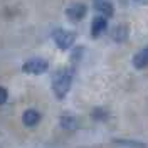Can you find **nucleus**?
Returning a JSON list of instances; mask_svg holds the SVG:
<instances>
[{
	"mask_svg": "<svg viewBox=\"0 0 148 148\" xmlns=\"http://www.w3.org/2000/svg\"><path fill=\"white\" fill-rule=\"evenodd\" d=\"M71 83H73V73L69 69H61L56 73L54 79H52V89H54V94L59 99H62L69 92Z\"/></svg>",
	"mask_w": 148,
	"mask_h": 148,
	"instance_id": "f257e3e1",
	"label": "nucleus"
},
{
	"mask_svg": "<svg viewBox=\"0 0 148 148\" xmlns=\"http://www.w3.org/2000/svg\"><path fill=\"white\" fill-rule=\"evenodd\" d=\"M52 39H54L56 46L59 47V49L67 51L74 44L76 36H74V32H69V30H64V29H57V30H54V34H52Z\"/></svg>",
	"mask_w": 148,
	"mask_h": 148,
	"instance_id": "f03ea898",
	"label": "nucleus"
},
{
	"mask_svg": "<svg viewBox=\"0 0 148 148\" xmlns=\"http://www.w3.org/2000/svg\"><path fill=\"white\" fill-rule=\"evenodd\" d=\"M47 69H49L47 61L39 59V57H36V59H29L27 62L22 66V71L27 73V74H44Z\"/></svg>",
	"mask_w": 148,
	"mask_h": 148,
	"instance_id": "7ed1b4c3",
	"label": "nucleus"
},
{
	"mask_svg": "<svg viewBox=\"0 0 148 148\" xmlns=\"http://www.w3.org/2000/svg\"><path fill=\"white\" fill-rule=\"evenodd\" d=\"M66 15H67L69 20H73V22L83 20L84 15H86V5H84V3H73L71 7H67Z\"/></svg>",
	"mask_w": 148,
	"mask_h": 148,
	"instance_id": "20e7f679",
	"label": "nucleus"
},
{
	"mask_svg": "<svg viewBox=\"0 0 148 148\" xmlns=\"http://www.w3.org/2000/svg\"><path fill=\"white\" fill-rule=\"evenodd\" d=\"M106 29H108V20H106V17H103V15L94 17V20H92V24H91V36L94 39L101 36Z\"/></svg>",
	"mask_w": 148,
	"mask_h": 148,
	"instance_id": "39448f33",
	"label": "nucleus"
},
{
	"mask_svg": "<svg viewBox=\"0 0 148 148\" xmlns=\"http://www.w3.org/2000/svg\"><path fill=\"white\" fill-rule=\"evenodd\" d=\"M92 5L99 14H103V17H113L114 14V9L110 3V0H92Z\"/></svg>",
	"mask_w": 148,
	"mask_h": 148,
	"instance_id": "423d86ee",
	"label": "nucleus"
},
{
	"mask_svg": "<svg viewBox=\"0 0 148 148\" xmlns=\"http://www.w3.org/2000/svg\"><path fill=\"white\" fill-rule=\"evenodd\" d=\"M133 66L136 69H145L148 66V47L141 49L140 52L135 54V57H133Z\"/></svg>",
	"mask_w": 148,
	"mask_h": 148,
	"instance_id": "0eeeda50",
	"label": "nucleus"
},
{
	"mask_svg": "<svg viewBox=\"0 0 148 148\" xmlns=\"http://www.w3.org/2000/svg\"><path fill=\"white\" fill-rule=\"evenodd\" d=\"M22 121H24L25 126H36L37 123L40 121V114L36 110H27L22 114Z\"/></svg>",
	"mask_w": 148,
	"mask_h": 148,
	"instance_id": "6e6552de",
	"label": "nucleus"
},
{
	"mask_svg": "<svg viewBox=\"0 0 148 148\" xmlns=\"http://www.w3.org/2000/svg\"><path fill=\"white\" fill-rule=\"evenodd\" d=\"M126 37H128V27H125V25H118L113 30V39L116 42H125Z\"/></svg>",
	"mask_w": 148,
	"mask_h": 148,
	"instance_id": "1a4fd4ad",
	"label": "nucleus"
},
{
	"mask_svg": "<svg viewBox=\"0 0 148 148\" xmlns=\"http://www.w3.org/2000/svg\"><path fill=\"white\" fill-rule=\"evenodd\" d=\"M61 126L64 130H76L77 128V120L73 116H61Z\"/></svg>",
	"mask_w": 148,
	"mask_h": 148,
	"instance_id": "9d476101",
	"label": "nucleus"
},
{
	"mask_svg": "<svg viewBox=\"0 0 148 148\" xmlns=\"http://www.w3.org/2000/svg\"><path fill=\"white\" fill-rule=\"evenodd\" d=\"M91 116L94 118V120H99V121L106 120V113H104V110H101V108H96V110L92 111Z\"/></svg>",
	"mask_w": 148,
	"mask_h": 148,
	"instance_id": "9b49d317",
	"label": "nucleus"
},
{
	"mask_svg": "<svg viewBox=\"0 0 148 148\" xmlns=\"http://www.w3.org/2000/svg\"><path fill=\"white\" fill-rule=\"evenodd\" d=\"M7 98H9V94H7V89L0 86V104H3V103L7 101Z\"/></svg>",
	"mask_w": 148,
	"mask_h": 148,
	"instance_id": "f8f14e48",
	"label": "nucleus"
},
{
	"mask_svg": "<svg viewBox=\"0 0 148 148\" xmlns=\"http://www.w3.org/2000/svg\"><path fill=\"white\" fill-rule=\"evenodd\" d=\"M133 2H136V3H143V5H148V0H133Z\"/></svg>",
	"mask_w": 148,
	"mask_h": 148,
	"instance_id": "ddd939ff",
	"label": "nucleus"
}]
</instances>
